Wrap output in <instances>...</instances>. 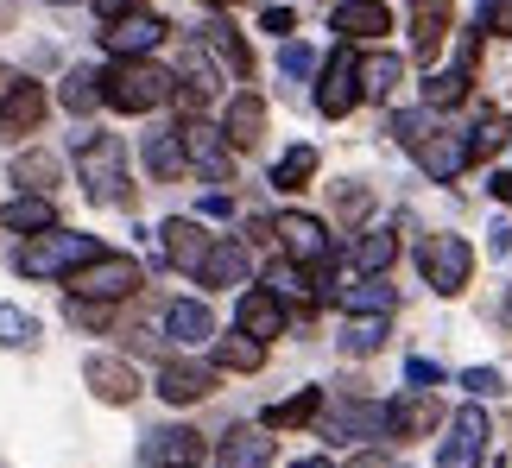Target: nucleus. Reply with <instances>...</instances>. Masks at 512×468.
<instances>
[{"instance_id":"09e8293b","label":"nucleus","mask_w":512,"mask_h":468,"mask_svg":"<svg viewBox=\"0 0 512 468\" xmlns=\"http://www.w3.org/2000/svg\"><path fill=\"white\" fill-rule=\"evenodd\" d=\"M127 7H140V0H95V13H102V19H121Z\"/></svg>"},{"instance_id":"20e7f679","label":"nucleus","mask_w":512,"mask_h":468,"mask_svg":"<svg viewBox=\"0 0 512 468\" xmlns=\"http://www.w3.org/2000/svg\"><path fill=\"white\" fill-rule=\"evenodd\" d=\"M95 253H108L95 234H76V228H45L19 247V272L26 279H70L76 266H89Z\"/></svg>"},{"instance_id":"72a5a7b5","label":"nucleus","mask_w":512,"mask_h":468,"mask_svg":"<svg viewBox=\"0 0 512 468\" xmlns=\"http://www.w3.org/2000/svg\"><path fill=\"white\" fill-rule=\"evenodd\" d=\"M165 329H171V336L184 342V348H190V342H209V336H215L209 310L196 304V298H184V304H171V310H165Z\"/></svg>"},{"instance_id":"de8ad7c7","label":"nucleus","mask_w":512,"mask_h":468,"mask_svg":"<svg viewBox=\"0 0 512 468\" xmlns=\"http://www.w3.org/2000/svg\"><path fill=\"white\" fill-rule=\"evenodd\" d=\"M260 26H266L272 38H279V32H291V26H298V13H291V7H266V13H260Z\"/></svg>"},{"instance_id":"2eb2a0df","label":"nucleus","mask_w":512,"mask_h":468,"mask_svg":"<svg viewBox=\"0 0 512 468\" xmlns=\"http://www.w3.org/2000/svg\"><path fill=\"white\" fill-rule=\"evenodd\" d=\"M405 19H411V57H418V64H437L443 38H449V26H456L449 0H411Z\"/></svg>"},{"instance_id":"9d476101","label":"nucleus","mask_w":512,"mask_h":468,"mask_svg":"<svg viewBox=\"0 0 512 468\" xmlns=\"http://www.w3.org/2000/svg\"><path fill=\"white\" fill-rule=\"evenodd\" d=\"M165 38H171V26H165V13H152V7H127L121 19H108L102 45H108L114 57H146V51H159Z\"/></svg>"},{"instance_id":"4468645a","label":"nucleus","mask_w":512,"mask_h":468,"mask_svg":"<svg viewBox=\"0 0 512 468\" xmlns=\"http://www.w3.org/2000/svg\"><path fill=\"white\" fill-rule=\"evenodd\" d=\"M83 380H89V393L102 405H133L140 399V374H133V361H121V355H89Z\"/></svg>"},{"instance_id":"a19ab883","label":"nucleus","mask_w":512,"mask_h":468,"mask_svg":"<svg viewBox=\"0 0 512 468\" xmlns=\"http://www.w3.org/2000/svg\"><path fill=\"white\" fill-rule=\"evenodd\" d=\"M462 386H468L475 399H494V393H506V374H500V367H468Z\"/></svg>"},{"instance_id":"6e6d98bb","label":"nucleus","mask_w":512,"mask_h":468,"mask_svg":"<svg viewBox=\"0 0 512 468\" xmlns=\"http://www.w3.org/2000/svg\"><path fill=\"white\" fill-rule=\"evenodd\" d=\"M209 7H241V0H209Z\"/></svg>"},{"instance_id":"49530a36","label":"nucleus","mask_w":512,"mask_h":468,"mask_svg":"<svg viewBox=\"0 0 512 468\" xmlns=\"http://www.w3.org/2000/svg\"><path fill=\"white\" fill-rule=\"evenodd\" d=\"M367 203H373V197H367L361 184H348L342 197H336V209H342V222H361V216H367Z\"/></svg>"},{"instance_id":"8fccbe9b","label":"nucleus","mask_w":512,"mask_h":468,"mask_svg":"<svg viewBox=\"0 0 512 468\" xmlns=\"http://www.w3.org/2000/svg\"><path fill=\"white\" fill-rule=\"evenodd\" d=\"M19 83H26V76H19V70H7V64H0V102H7V95H13Z\"/></svg>"},{"instance_id":"1a4fd4ad","label":"nucleus","mask_w":512,"mask_h":468,"mask_svg":"<svg viewBox=\"0 0 512 468\" xmlns=\"http://www.w3.org/2000/svg\"><path fill=\"white\" fill-rule=\"evenodd\" d=\"M361 57H354L348 45L342 51H329V64L317 76V108L329 114V121H342V114H354V102H361Z\"/></svg>"},{"instance_id":"5fc2aeb1","label":"nucleus","mask_w":512,"mask_h":468,"mask_svg":"<svg viewBox=\"0 0 512 468\" xmlns=\"http://www.w3.org/2000/svg\"><path fill=\"white\" fill-rule=\"evenodd\" d=\"M13 26V0H0V32H7Z\"/></svg>"},{"instance_id":"c85d7f7f","label":"nucleus","mask_w":512,"mask_h":468,"mask_svg":"<svg viewBox=\"0 0 512 468\" xmlns=\"http://www.w3.org/2000/svg\"><path fill=\"white\" fill-rule=\"evenodd\" d=\"M215 367H222V374H260V367H266V342L247 336V329H241V336H222V342H215Z\"/></svg>"},{"instance_id":"9b49d317","label":"nucleus","mask_w":512,"mask_h":468,"mask_svg":"<svg viewBox=\"0 0 512 468\" xmlns=\"http://www.w3.org/2000/svg\"><path fill=\"white\" fill-rule=\"evenodd\" d=\"M317 431L329 443H361V437H386V405L380 399H336L317 418Z\"/></svg>"},{"instance_id":"a211bd4d","label":"nucleus","mask_w":512,"mask_h":468,"mask_svg":"<svg viewBox=\"0 0 512 468\" xmlns=\"http://www.w3.org/2000/svg\"><path fill=\"white\" fill-rule=\"evenodd\" d=\"M215 374H222V367H203V361H165V374H159V399H165V405H196V399H209V393H215Z\"/></svg>"},{"instance_id":"ea45409f","label":"nucleus","mask_w":512,"mask_h":468,"mask_svg":"<svg viewBox=\"0 0 512 468\" xmlns=\"http://www.w3.org/2000/svg\"><path fill=\"white\" fill-rule=\"evenodd\" d=\"M506 140H512V121H506V114H494V121H481L475 133H468V152H475V165H481V159H494Z\"/></svg>"},{"instance_id":"4be33fe9","label":"nucleus","mask_w":512,"mask_h":468,"mask_svg":"<svg viewBox=\"0 0 512 468\" xmlns=\"http://www.w3.org/2000/svg\"><path fill=\"white\" fill-rule=\"evenodd\" d=\"M222 133L234 140V152H247V146H260V133H266V102L253 89H241L228 102V114H222Z\"/></svg>"},{"instance_id":"3c124183","label":"nucleus","mask_w":512,"mask_h":468,"mask_svg":"<svg viewBox=\"0 0 512 468\" xmlns=\"http://www.w3.org/2000/svg\"><path fill=\"white\" fill-rule=\"evenodd\" d=\"M494 197H500V203H512V171H500V178H494Z\"/></svg>"},{"instance_id":"c9c22d12","label":"nucleus","mask_w":512,"mask_h":468,"mask_svg":"<svg viewBox=\"0 0 512 468\" xmlns=\"http://www.w3.org/2000/svg\"><path fill=\"white\" fill-rule=\"evenodd\" d=\"M310 178H317V146H291L279 165H272V184L279 190H304Z\"/></svg>"},{"instance_id":"13d9d810","label":"nucleus","mask_w":512,"mask_h":468,"mask_svg":"<svg viewBox=\"0 0 512 468\" xmlns=\"http://www.w3.org/2000/svg\"><path fill=\"white\" fill-rule=\"evenodd\" d=\"M51 7H64V0H51Z\"/></svg>"},{"instance_id":"c756f323","label":"nucleus","mask_w":512,"mask_h":468,"mask_svg":"<svg viewBox=\"0 0 512 468\" xmlns=\"http://www.w3.org/2000/svg\"><path fill=\"white\" fill-rule=\"evenodd\" d=\"M146 171L159 184H177L190 171V159H184V140L177 133H146Z\"/></svg>"},{"instance_id":"4c0bfd02","label":"nucleus","mask_w":512,"mask_h":468,"mask_svg":"<svg viewBox=\"0 0 512 468\" xmlns=\"http://www.w3.org/2000/svg\"><path fill=\"white\" fill-rule=\"evenodd\" d=\"M342 348H348V355H380V348H386V317H348Z\"/></svg>"},{"instance_id":"c03bdc74","label":"nucleus","mask_w":512,"mask_h":468,"mask_svg":"<svg viewBox=\"0 0 512 468\" xmlns=\"http://www.w3.org/2000/svg\"><path fill=\"white\" fill-rule=\"evenodd\" d=\"M481 32L512 38V0H487V7H481Z\"/></svg>"},{"instance_id":"f03ea898","label":"nucleus","mask_w":512,"mask_h":468,"mask_svg":"<svg viewBox=\"0 0 512 468\" xmlns=\"http://www.w3.org/2000/svg\"><path fill=\"white\" fill-rule=\"evenodd\" d=\"M171 95H177V76L165 64H152V57H114L102 70V102L121 108V114H152Z\"/></svg>"},{"instance_id":"5701e85b","label":"nucleus","mask_w":512,"mask_h":468,"mask_svg":"<svg viewBox=\"0 0 512 468\" xmlns=\"http://www.w3.org/2000/svg\"><path fill=\"white\" fill-rule=\"evenodd\" d=\"M285 323H291V310H285L279 291H247V298H241V329H247V336L272 342V336H285Z\"/></svg>"},{"instance_id":"603ef678","label":"nucleus","mask_w":512,"mask_h":468,"mask_svg":"<svg viewBox=\"0 0 512 468\" xmlns=\"http://www.w3.org/2000/svg\"><path fill=\"white\" fill-rule=\"evenodd\" d=\"M348 468H392V462H386V456H354Z\"/></svg>"},{"instance_id":"39448f33","label":"nucleus","mask_w":512,"mask_h":468,"mask_svg":"<svg viewBox=\"0 0 512 468\" xmlns=\"http://www.w3.org/2000/svg\"><path fill=\"white\" fill-rule=\"evenodd\" d=\"M140 285H146V272H140V260H127V253H95L89 266L70 272V298H95V304H121Z\"/></svg>"},{"instance_id":"b1692460","label":"nucleus","mask_w":512,"mask_h":468,"mask_svg":"<svg viewBox=\"0 0 512 468\" xmlns=\"http://www.w3.org/2000/svg\"><path fill=\"white\" fill-rule=\"evenodd\" d=\"M241 279H247V241H222V234H215L209 260H203V272H196V285L228 291V285H241Z\"/></svg>"},{"instance_id":"6e6552de","label":"nucleus","mask_w":512,"mask_h":468,"mask_svg":"<svg viewBox=\"0 0 512 468\" xmlns=\"http://www.w3.org/2000/svg\"><path fill=\"white\" fill-rule=\"evenodd\" d=\"M418 266L430 291H443V298H456V291L468 285V272H475V247L462 241V234H430V241L418 247Z\"/></svg>"},{"instance_id":"a18cd8bd","label":"nucleus","mask_w":512,"mask_h":468,"mask_svg":"<svg viewBox=\"0 0 512 468\" xmlns=\"http://www.w3.org/2000/svg\"><path fill=\"white\" fill-rule=\"evenodd\" d=\"M405 380L418 386V393H430V386L443 380V367H437V361H424V355H411V361H405Z\"/></svg>"},{"instance_id":"f8f14e48","label":"nucleus","mask_w":512,"mask_h":468,"mask_svg":"<svg viewBox=\"0 0 512 468\" xmlns=\"http://www.w3.org/2000/svg\"><path fill=\"white\" fill-rule=\"evenodd\" d=\"M487 412L481 405H462L456 418H449V437H443V456H437V468H481V456H487Z\"/></svg>"},{"instance_id":"864d4df0","label":"nucleus","mask_w":512,"mask_h":468,"mask_svg":"<svg viewBox=\"0 0 512 468\" xmlns=\"http://www.w3.org/2000/svg\"><path fill=\"white\" fill-rule=\"evenodd\" d=\"M291 468H336L329 456H304V462H291Z\"/></svg>"},{"instance_id":"473e14b6","label":"nucleus","mask_w":512,"mask_h":468,"mask_svg":"<svg viewBox=\"0 0 512 468\" xmlns=\"http://www.w3.org/2000/svg\"><path fill=\"white\" fill-rule=\"evenodd\" d=\"M57 102H64L70 114H95V108H108V102H102V76H95V70H70L64 83H57Z\"/></svg>"},{"instance_id":"e433bc0d","label":"nucleus","mask_w":512,"mask_h":468,"mask_svg":"<svg viewBox=\"0 0 512 468\" xmlns=\"http://www.w3.org/2000/svg\"><path fill=\"white\" fill-rule=\"evenodd\" d=\"M399 76H405V64H399L392 51H380V57H367V64H361V89L373 95V102H380V95L399 89Z\"/></svg>"},{"instance_id":"aec40b11","label":"nucleus","mask_w":512,"mask_h":468,"mask_svg":"<svg viewBox=\"0 0 512 468\" xmlns=\"http://www.w3.org/2000/svg\"><path fill=\"white\" fill-rule=\"evenodd\" d=\"M336 304L348 310V317H392L399 291L386 285V272H361L354 285H342V291H336Z\"/></svg>"},{"instance_id":"7c9ffc66","label":"nucleus","mask_w":512,"mask_h":468,"mask_svg":"<svg viewBox=\"0 0 512 468\" xmlns=\"http://www.w3.org/2000/svg\"><path fill=\"white\" fill-rule=\"evenodd\" d=\"M0 222L13 234H45V228H57V209H51V197H26V190H19V197L0 209Z\"/></svg>"},{"instance_id":"4d7b16f0","label":"nucleus","mask_w":512,"mask_h":468,"mask_svg":"<svg viewBox=\"0 0 512 468\" xmlns=\"http://www.w3.org/2000/svg\"><path fill=\"white\" fill-rule=\"evenodd\" d=\"M506 323H512V298H506Z\"/></svg>"},{"instance_id":"423d86ee","label":"nucleus","mask_w":512,"mask_h":468,"mask_svg":"<svg viewBox=\"0 0 512 468\" xmlns=\"http://www.w3.org/2000/svg\"><path fill=\"white\" fill-rule=\"evenodd\" d=\"M177 140H184V159L203 184H234V140L215 121H203V114H184V127H177Z\"/></svg>"},{"instance_id":"f257e3e1","label":"nucleus","mask_w":512,"mask_h":468,"mask_svg":"<svg viewBox=\"0 0 512 468\" xmlns=\"http://www.w3.org/2000/svg\"><path fill=\"white\" fill-rule=\"evenodd\" d=\"M437 108H418V114H392V133H399V146L430 171V184H456L468 165H475V152H468V133H443L430 121Z\"/></svg>"},{"instance_id":"bb28decb","label":"nucleus","mask_w":512,"mask_h":468,"mask_svg":"<svg viewBox=\"0 0 512 468\" xmlns=\"http://www.w3.org/2000/svg\"><path fill=\"white\" fill-rule=\"evenodd\" d=\"M57 178H64V165H57L51 152H38V146H26V152L13 159V184L26 190V197H51Z\"/></svg>"},{"instance_id":"cd10ccee","label":"nucleus","mask_w":512,"mask_h":468,"mask_svg":"<svg viewBox=\"0 0 512 468\" xmlns=\"http://www.w3.org/2000/svg\"><path fill=\"white\" fill-rule=\"evenodd\" d=\"M317 418H323V386H298L285 405H272V412H266L272 431H304V424H317Z\"/></svg>"},{"instance_id":"f704fd0d","label":"nucleus","mask_w":512,"mask_h":468,"mask_svg":"<svg viewBox=\"0 0 512 468\" xmlns=\"http://www.w3.org/2000/svg\"><path fill=\"white\" fill-rule=\"evenodd\" d=\"M392 260H399V234L392 228H367L361 241H354V266L361 272H386Z\"/></svg>"},{"instance_id":"79ce46f5","label":"nucleus","mask_w":512,"mask_h":468,"mask_svg":"<svg viewBox=\"0 0 512 468\" xmlns=\"http://www.w3.org/2000/svg\"><path fill=\"white\" fill-rule=\"evenodd\" d=\"M70 323H83V329H108V323H114V310H108V304H95V298H70Z\"/></svg>"},{"instance_id":"7ed1b4c3","label":"nucleus","mask_w":512,"mask_h":468,"mask_svg":"<svg viewBox=\"0 0 512 468\" xmlns=\"http://www.w3.org/2000/svg\"><path fill=\"white\" fill-rule=\"evenodd\" d=\"M76 178L102 209H133V184H127V146L114 133H89L76 146Z\"/></svg>"},{"instance_id":"393cba45","label":"nucleus","mask_w":512,"mask_h":468,"mask_svg":"<svg viewBox=\"0 0 512 468\" xmlns=\"http://www.w3.org/2000/svg\"><path fill=\"white\" fill-rule=\"evenodd\" d=\"M203 45L215 51V64H222L234 83H247L253 76V51H247V38L228 26V19H215V26H203Z\"/></svg>"},{"instance_id":"58836bf2","label":"nucleus","mask_w":512,"mask_h":468,"mask_svg":"<svg viewBox=\"0 0 512 468\" xmlns=\"http://www.w3.org/2000/svg\"><path fill=\"white\" fill-rule=\"evenodd\" d=\"M32 342H38V317L0 304V348H32Z\"/></svg>"},{"instance_id":"0eeeda50","label":"nucleus","mask_w":512,"mask_h":468,"mask_svg":"<svg viewBox=\"0 0 512 468\" xmlns=\"http://www.w3.org/2000/svg\"><path fill=\"white\" fill-rule=\"evenodd\" d=\"M279 253H285V260H298V266H310L323 285H329V272H336L329 228H323L317 216H304V209H285V216H279Z\"/></svg>"},{"instance_id":"ddd939ff","label":"nucleus","mask_w":512,"mask_h":468,"mask_svg":"<svg viewBox=\"0 0 512 468\" xmlns=\"http://www.w3.org/2000/svg\"><path fill=\"white\" fill-rule=\"evenodd\" d=\"M209 247H215V234H203V222H190V216H171L165 228H159V253L177 266V272H203V260H209Z\"/></svg>"},{"instance_id":"a878e982","label":"nucleus","mask_w":512,"mask_h":468,"mask_svg":"<svg viewBox=\"0 0 512 468\" xmlns=\"http://www.w3.org/2000/svg\"><path fill=\"white\" fill-rule=\"evenodd\" d=\"M196 456H203V437L184 431V424H177V431H152L146 437V462L152 468H196Z\"/></svg>"},{"instance_id":"dca6fc26","label":"nucleus","mask_w":512,"mask_h":468,"mask_svg":"<svg viewBox=\"0 0 512 468\" xmlns=\"http://www.w3.org/2000/svg\"><path fill=\"white\" fill-rule=\"evenodd\" d=\"M437 399H430V393H405V399H392L386 405V437L392 443H418V437H430V431H437Z\"/></svg>"},{"instance_id":"412c9836","label":"nucleus","mask_w":512,"mask_h":468,"mask_svg":"<svg viewBox=\"0 0 512 468\" xmlns=\"http://www.w3.org/2000/svg\"><path fill=\"white\" fill-rule=\"evenodd\" d=\"M38 121H45V89H38V83H19L7 102H0V140L38 133Z\"/></svg>"},{"instance_id":"2f4dec72","label":"nucleus","mask_w":512,"mask_h":468,"mask_svg":"<svg viewBox=\"0 0 512 468\" xmlns=\"http://www.w3.org/2000/svg\"><path fill=\"white\" fill-rule=\"evenodd\" d=\"M468 83H475V70H468V64L430 70L424 76V108H456V102H468Z\"/></svg>"},{"instance_id":"f3484780","label":"nucleus","mask_w":512,"mask_h":468,"mask_svg":"<svg viewBox=\"0 0 512 468\" xmlns=\"http://www.w3.org/2000/svg\"><path fill=\"white\" fill-rule=\"evenodd\" d=\"M329 26H336L348 45H367V38L392 32V7H386V0H342V7L329 13Z\"/></svg>"},{"instance_id":"6ab92c4d","label":"nucleus","mask_w":512,"mask_h":468,"mask_svg":"<svg viewBox=\"0 0 512 468\" xmlns=\"http://www.w3.org/2000/svg\"><path fill=\"white\" fill-rule=\"evenodd\" d=\"M215 468H272V437L260 424H234V431L215 443Z\"/></svg>"},{"instance_id":"37998d69","label":"nucleus","mask_w":512,"mask_h":468,"mask_svg":"<svg viewBox=\"0 0 512 468\" xmlns=\"http://www.w3.org/2000/svg\"><path fill=\"white\" fill-rule=\"evenodd\" d=\"M279 70H285V76H310V70H317V57H310V45H298V38H291V45L279 51Z\"/></svg>"}]
</instances>
